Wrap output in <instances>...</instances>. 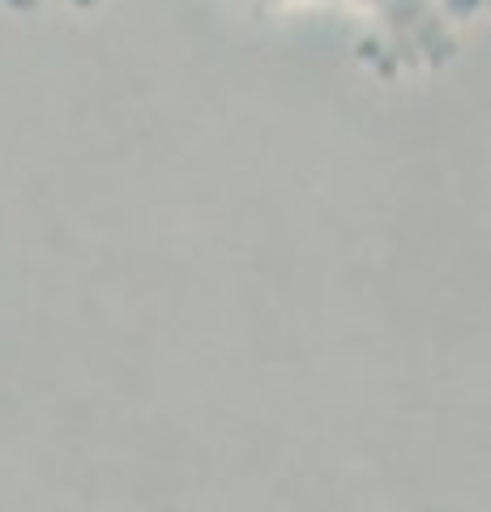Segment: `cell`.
Here are the masks:
<instances>
[{
    "mask_svg": "<svg viewBox=\"0 0 491 512\" xmlns=\"http://www.w3.org/2000/svg\"><path fill=\"white\" fill-rule=\"evenodd\" d=\"M257 13H346L359 22V60L380 82L432 77L491 0H244Z\"/></svg>",
    "mask_w": 491,
    "mask_h": 512,
    "instance_id": "1",
    "label": "cell"
},
{
    "mask_svg": "<svg viewBox=\"0 0 491 512\" xmlns=\"http://www.w3.org/2000/svg\"><path fill=\"white\" fill-rule=\"evenodd\" d=\"M13 9H73V13H86L94 5H103V0H5Z\"/></svg>",
    "mask_w": 491,
    "mask_h": 512,
    "instance_id": "2",
    "label": "cell"
}]
</instances>
